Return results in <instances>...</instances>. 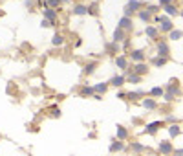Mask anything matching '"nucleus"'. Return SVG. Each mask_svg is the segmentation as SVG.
Instances as JSON below:
<instances>
[{"label":"nucleus","instance_id":"7","mask_svg":"<svg viewBox=\"0 0 183 156\" xmlns=\"http://www.w3.org/2000/svg\"><path fill=\"white\" fill-rule=\"evenodd\" d=\"M117 66H121L123 70L126 68V59L125 57H117Z\"/></svg>","mask_w":183,"mask_h":156},{"label":"nucleus","instance_id":"18","mask_svg":"<svg viewBox=\"0 0 183 156\" xmlns=\"http://www.w3.org/2000/svg\"><path fill=\"white\" fill-rule=\"evenodd\" d=\"M147 33H148L150 37H154V35H156V29H154V28H148V29H147Z\"/></svg>","mask_w":183,"mask_h":156},{"label":"nucleus","instance_id":"10","mask_svg":"<svg viewBox=\"0 0 183 156\" xmlns=\"http://www.w3.org/2000/svg\"><path fill=\"white\" fill-rule=\"evenodd\" d=\"M121 149H123V143H121V142L112 143V147H110V151H121Z\"/></svg>","mask_w":183,"mask_h":156},{"label":"nucleus","instance_id":"26","mask_svg":"<svg viewBox=\"0 0 183 156\" xmlns=\"http://www.w3.org/2000/svg\"><path fill=\"white\" fill-rule=\"evenodd\" d=\"M159 2H163V4H169V2H170V0H159Z\"/></svg>","mask_w":183,"mask_h":156},{"label":"nucleus","instance_id":"19","mask_svg":"<svg viewBox=\"0 0 183 156\" xmlns=\"http://www.w3.org/2000/svg\"><path fill=\"white\" fill-rule=\"evenodd\" d=\"M170 37H172V39H180V37H181V33H180V31H172V35H170Z\"/></svg>","mask_w":183,"mask_h":156},{"label":"nucleus","instance_id":"1","mask_svg":"<svg viewBox=\"0 0 183 156\" xmlns=\"http://www.w3.org/2000/svg\"><path fill=\"white\" fill-rule=\"evenodd\" d=\"M159 151H161L163 154H169V153L172 151V145H170L169 142H161V143H159Z\"/></svg>","mask_w":183,"mask_h":156},{"label":"nucleus","instance_id":"15","mask_svg":"<svg viewBox=\"0 0 183 156\" xmlns=\"http://www.w3.org/2000/svg\"><path fill=\"white\" fill-rule=\"evenodd\" d=\"M95 90H97V92H103V94H104V92H106V85H97V86H95Z\"/></svg>","mask_w":183,"mask_h":156},{"label":"nucleus","instance_id":"5","mask_svg":"<svg viewBox=\"0 0 183 156\" xmlns=\"http://www.w3.org/2000/svg\"><path fill=\"white\" fill-rule=\"evenodd\" d=\"M143 107H145V108H154V107H156V101H154V99H145V101H143Z\"/></svg>","mask_w":183,"mask_h":156},{"label":"nucleus","instance_id":"4","mask_svg":"<svg viewBox=\"0 0 183 156\" xmlns=\"http://www.w3.org/2000/svg\"><path fill=\"white\" fill-rule=\"evenodd\" d=\"M159 125H161L159 121H154V123H150V125L147 127V132H148V134H154V132L158 131V127H159Z\"/></svg>","mask_w":183,"mask_h":156},{"label":"nucleus","instance_id":"25","mask_svg":"<svg viewBox=\"0 0 183 156\" xmlns=\"http://www.w3.org/2000/svg\"><path fill=\"white\" fill-rule=\"evenodd\" d=\"M176 156H183V151H176Z\"/></svg>","mask_w":183,"mask_h":156},{"label":"nucleus","instance_id":"12","mask_svg":"<svg viewBox=\"0 0 183 156\" xmlns=\"http://www.w3.org/2000/svg\"><path fill=\"white\" fill-rule=\"evenodd\" d=\"M75 13H77V15H82V13H86V7H84V6H77V7H75Z\"/></svg>","mask_w":183,"mask_h":156},{"label":"nucleus","instance_id":"22","mask_svg":"<svg viewBox=\"0 0 183 156\" xmlns=\"http://www.w3.org/2000/svg\"><path fill=\"white\" fill-rule=\"evenodd\" d=\"M92 92H93V90H92V88H84V90H82V94H84V96H90V94H92Z\"/></svg>","mask_w":183,"mask_h":156},{"label":"nucleus","instance_id":"6","mask_svg":"<svg viewBox=\"0 0 183 156\" xmlns=\"http://www.w3.org/2000/svg\"><path fill=\"white\" fill-rule=\"evenodd\" d=\"M117 136H119V140H125L126 138V131L123 127H117Z\"/></svg>","mask_w":183,"mask_h":156},{"label":"nucleus","instance_id":"23","mask_svg":"<svg viewBox=\"0 0 183 156\" xmlns=\"http://www.w3.org/2000/svg\"><path fill=\"white\" fill-rule=\"evenodd\" d=\"M132 147H134V149H136V151H143V145H139V143H134V145H132Z\"/></svg>","mask_w":183,"mask_h":156},{"label":"nucleus","instance_id":"16","mask_svg":"<svg viewBox=\"0 0 183 156\" xmlns=\"http://www.w3.org/2000/svg\"><path fill=\"white\" fill-rule=\"evenodd\" d=\"M150 94H152V96H161V94H163V90H161V88H152V92H150Z\"/></svg>","mask_w":183,"mask_h":156},{"label":"nucleus","instance_id":"3","mask_svg":"<svg viewBox=\"0 0 183 156\" xmlns=\"http://www.w3.org/2000/svg\"><path fill=\"white\" fill-rule=\"evenodd\" d=\"M158 50H159V55H163V57L169 55V48H167L165 42H159V44H158Z\"/></svg>","mask_w":183,"mask_h":156},{"label":"nucleus","instance_id":"21","mask_svg":"<svg viewBox=\"0 0 183 156\" xmlns=\"http://www.w3.org/2000/svg\"><path fill=\"white\" fill-rule=\"evenodd\" d=\"M163 63H165V59H156V61H154L156 66H159V64H163Z\"/></svg>","mask_w":183,"mask_h":156},{"label":"nucleus","instance_id":"11","mask_svg":"<svg viewBox=\"0 0 183 156\" xmlns=\"http://www.w3.org/2000/svg\"><path fill=\"white\" fill-rule=\"evenodd\" d=\"M136 72H137V74H145V72H147V66H145V64H137V66H136Z\"/></svg>","mask_w":183,"mask_h":156},{"label":"nucleus","instance_id":"2","mask_svg":"<svg viewBox=\"0 0 183 156\" xmlns=\"http://www.w3.org/2000/svg\"><path fill=\"white\" fill-rule=\"evenodd\" d=\"M114 86H121L123 83H125V77L123 75H115V77H112V81H110Z\"/></svg>","mask_w":183,"mask_h":156},{"label":"nucleus","instance_id":"17","mask_svg":"<svg viewBox=\"0 0 183 156\" xmlns=\"http://www.w3.org/2000/svg\"><path fill=\"white\" fill-rule=\"evenodd\" d=\"M139 79H141L139 75H130V77H128V81H130V83H137Z\"/></svg>","mask_w":183,"mask_h":156},{"label":"nucleus","instance_id":"24","mask_svg":"<svg viewBox=\"0 0 183 156\" xmlns=\"http://www.w3.org/2000/svg\"><path fill=\"white\" fill-rule=\"evenodd\" d=\"M46 15H48V17H49V18H53V17H55V13H53V11H51V9H48V11H46Z\"/></svg>","mask_w":183,"mask_h":156},{"label":"nucleus","instance_id":"8","mask_svg":"<svg viewBox=\"0 0 183 156\" xmlns=\"http://www.w3.org/2000/svg\"><path fill=\"white\" fill-rule=\"evenodd\" d=\"M169 132H170V136H178V134H180V127H176V125H172V127L169 129Z\"/></svg>","mask_w":183,"mask_h":156},{"label":"nucleus","instance_id":"9","mask_svg":"<svg viewBox=\"0 0 183 156\" xmlns=\"http://www.w3.org/2000/svg\"><path fill=\"white\" fill-rule=\"evenodd\" d=\"M132 59H136V61H143V51H134V53H132Z\"/></svg>","mask_w":183,"mask_h":156},{"label":"nucleus","instance_id":"14","mask_svg":"<svg viewBox=\"0 0 183 156\" xmlns=\"http://www.w3.org/2000/svg\"><path fill=\"white\" fill-rule=\"evenodd\" d=\"M53 44H62V37H60V35H55V37H53Z\"/></svg>","mask_w":183,"mask_h":156},{"label":"nucleus","instance_id":"20","mask_svg":"<svg viewBox=\"0 0 183 156\" xmlns=\"http://www.w3.org/2000/svg\"><path fill=\"white\" fill-rule=\"evenodd\" d=\"M167 13H170V15H174V13H176V9H174V7H170V6H167Z\"/></svg>","mask_w":183,"mask_h":156},{"label":"nucleus","instance_id":"13","mask_svg":"<svg viewBox=\"0 0 183 156\" xmlns=\"http://www.w3.org/2000/svg\"><path fill=\"white\" fill-rule=\"evenodd\" d=\"M121 28H130V20H128V18H123V20H121Z\"/></svg>","mask_w":183,"mask_h":156}]
</instances>
